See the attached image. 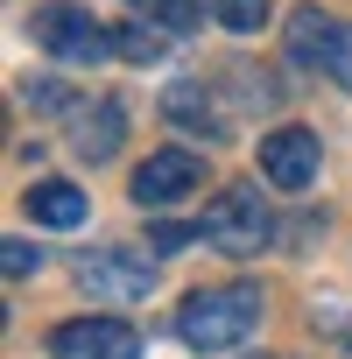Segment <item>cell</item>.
Masks as SVG:
<instances>
[{
	"mask_svg": "<svg viewBox=\"0 0 352 359\" xmlns=\"http://www.w3.org/2000/svg\"><path fill=\"white\" fill-rule=\"evenodd\" d=\"M254 324H261V289H247V282L191 289L184 310H176V338L191 352H233V345H247Z\"/></svg>",
	"mask_w": 352,
	"mask_h": 359,
	"instance_id": "6da1fadb",
	"label": "cell"
},
{
	"mask_svg": "<svg viewBox=\"0 0 352 359\" xmlns=\"http://www.w3.org/2000/svg\"><path fill=\"white\" fill-rule=\"evenodd\" d=\"M205 240L219 247V254H261L268 240H275V219H268V205H261V191L254 184H233V191H219L212 205H205Z\"/></svg>",
	"mask_w": 352,
	"mask_h": 359,
	"instance_id": "7a4b0ae2",
	"label": "cell"
},
{
	"mask_svg": "<svg viewBox=\"0 0 352 359\" xmlns=\"http://www.w3.org/2000/svg\"><path fill=\"white\" fill-rule=\"evenodd\" d=\"M29 29H36V43H43L50 57H64V64H99V57L113 50V36L78 8V0H43V8L29 15Z\"/></svg>",
	"mask_w": 352,
	"mask_h": 359,
	"instance_id": "3957f363",
	"label": "cell"
},
{
	"mask_svg": "<svg viewBox=\"0 0 352 359\" xmlns=\"http://www.w3.org/2000/svg\"><path fill=\"white\" fill-rule=\"evenodd\" d=\"M50 359H141V331L120 317H71L50 331Z\"/></svg>",
	"mask_w": 352,
	"mask_h": 359,
	"instance_id": "277c9868",
	"label": "cell"
},
{
	"mask_svg": "<svg viewBox=\"0 0 352 359\" xmlns=\"http://www.w3.org/2000/svg\"><path fill=\"white\" fill-rule=\"evenodd\" d=\"M198 184H205V162H198L191 148H155V155L134 169V205L169 212V205H184Z\"/></svg>",
	"mask_w": 352,
	"mask_h": 359,
	"instance_id": "5b68a950",
	"label": "cell"
},
{
	"mask_svg": "<svg viewBox=\"0 0 352 359\" xmlns=\"http://www.w3.org/2000/svg\"><path fill=\"white\" fill-rule=\"evenodd\" d=\"M78 282L92 289V303H134V296H148L155 268L141 254H127V247H99V254L78 261Z\"/></svg>",
	"mask_w": 352,
	"mask_h": 359,
	"instance_id": "8992f818",
	"label": "cell"
},
{
	"mask_svg": "<svg viewBox=\"0 0 352 359\" xmlns=\"http://www.w3.org/2000/svg\"><path fill=\"white\" fill-rule=\"evenodd\" d=\"M261 176L275 191H310L317 184V134L310 127H275L261 134Z\"/></svg>",
	"mask_w": 352,
	"mask_h": 359,
	"instance_id": "52a82bcc",
	"label": "cell"
},
{
	"mask_svg": "<svg viewBox=\"0 0 352 359\" xmlns=\"http://www.w3.org/2000/svg\"><path fill=\"white\" fill-rule=\"evenodd\" d=\"M29 219H36V226H57V233H64V226H85V191L50 176V184L29 191Z\"/></svg>",
	"mask_w": 352,
	"mask_h": 359,
	"instance_id": "ba28073f",
	"label": "cell"
},
{
	"mask_svg": "<svg viewBox=\"0 0 352 359\" xmlns=\"http://www.w3.org/2000/svg\"><path fill=\"white\" fill-rule=\"evenodd\" d=\"M120 127H127L120 99H99V106L78 120V155H85V162H106V155L120 148Z\"/></svg>",
	"mask_w": 352,
	"mask_h": 359,
	"instance_id": "9c48e42d",
	"label": "cell"
},
{
	"mask_svg": "<svg viewBox=\"0 0 352 359\" xmlns=\"http://www.w3.org/2000/svg\"><path fill=\"white\" fill-rule=\"evenodd\" d=\"M162 113L184 120V127H205V134L226 127V113H219V99H212L205 85H169V92H162Z\"/></svg>",
	"mask_w": 352,
	"mask_h": 359,
	"instance_id": "30bf717a",
	"label": "cell"
},
{
	"mask_svg": "<svg viewBox=\"0 0 352 359\" xmlns=\"http://www.w3.org/2000/svg\"><path fill=\"white\" fill-rule=\"evenodd\" d=\"M331 22H338V15H317V8L289 15V50H296L303 64H317V57H324V43H331Z\"/></svg>",
	"mask_w": 352,
	"mask_h": 359,
	"instance_id": "8fae6325",
	"label": "cell"
},
{
	"mask_svg": "<svg viewBox=\"0 0 352 359\" xmlns=\"http://www.w3.org/2000/svg\"><path fill=\"white\" fill-rule=\"evenodd\" d=\"M205 15H212L219 29H233V36H254V29L268 22V0H205Z\"/></svg>",
	"mask_w": 352,
	"mask_h": 359,
	"instance_id": "7c38bea8",
	"label": "cell"
},
{
	"mask_svg": "<svg viewBox=\"0 0 352 359\" xmlns=\"http://www.w3.org/2000/svg\"><path fill=\"white\" fill-rule=\"evenodd\" d=\"M113 50H120L127 64H155V57L169 50V36H162V29H148V22H127V29L113 36Z\"/></svg>",
	"mask_w": 352,
	"mask_h": 359,
	"instance_id": "4fadbf2b",
	"label": "cell"
},
{
	"mask_svg": "<svg viewBox=\"0 0 352 359\" xmlns=\"http://www.w3.org/2000/svg\"><path fill=\"white\" fill-rule=\"evenodd\" d=\"M317 64H324V78H331V85H345V92H352V22H331V43H324V57H317Z\"/></svg>",
	"mask_w": 352,
	"mask_h": 359,
	"instance_id": "5bb4252c",
	"label": "cell"
},
{
	"mask_svg": "<svg viewBox=\"0 0 352 359\" xmlns=\"http://www.w3.org/2000/svg\"><path fill=\"white\" fill-rule=\"evenodd\" d=\"M141 22H162V29H198V0H127Z\"/></svg>",
	"mask_w": 352,
	"mask_h": 359,
	"instance_id": "9a60e30c",
	"label": "cell"
},
{
	"mask_svg": "<svg viewBox=\"0 0 352 359\" xmlns=\"http://www.w3.org/2000/svg\"><path fill=\"white\" fill-rule=\"evenodd\" d=\"M0 247H8V254H0V268H8V282H29V275L43 268V254H36L29 240H0Z\"/></svg>",
	"mask_w": 352,
	"mask_h": 359,
	"instance_id": "2e32d148",
	"label": "cell"
}]
</instances>
